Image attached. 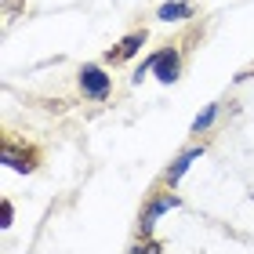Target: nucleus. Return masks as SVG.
<instances>
[{"label":"nucleus","instance_id":"1","mask_svg":"<svg viewBox=\"0 0 254 254\" xmlns=\"http://www.w3.org/2000/svg\"><path fill=\"white\" fill-rule=\"evenodd\" d=\"M109 87H113V80L102 73L98 65H84V69H80V91H84L87 98L102 102V98L109 95Z\"/></svg>","mask_w":254,"mask_h":254},{"label":"nucleus","instance_id":"2","mask_svg":"<svg viewBox=\"0 0 254 254\" xmlns=\"http://www.w3.org/2000/svg\"><path fill=\"white\" fill-rule=\"evenodd\" d=\"M153 65H156V76L164 80V84H171V80H178V51H160L156 59H153Z\"/></svg>","mask_w":254,"mask_h":254},{"label":"nucleus","instance_id":"3","mask_svg":"<svg viewBox=\"0 0 254 254\" xmlns=\"http://www.w3.org/2000/svg\"><path fill=\"white\" fill-rule=\"evenodd\" d=\"M142 44H145V33H131V37H124V40L117 44V51H109V59H113V62H124V59H131Z\"/></svg>","mask_w":254,"mask_h":254},{"label":"nucleus","instance_id":"4","mask_svg":"<svg viewBox=\"0 0 254 254\" xmlns=\"http://www.w3.org/2000/svg\"><path fill=\"white\" fill-rule=\"evenodd\" d=\"M200 153H203V149H189V153H182V156L175 160V167L167 171V178H164L167 186H175V182H178V178H182V175H186V171L192 167V160H200Z\"/></svg>","mask_w":254,"mask_h":254},{"label":"nucleus","instance_id":"5","mask_svg":"<svg viewBox=\"0 0 254 254\" xmlns=\"http://www.w3.org/2000/svg\"><path fill=\"white\" fill-rule=\"evenodd\" d=\"M171 207H178V200H175V196H160V200H156V203H153V207H149V211L142 214V233H149V229H153V222H156V218L164 214V211H171Z\"/></svg>","mask_w":254,"mask_h":254},{"label":"nucleus","instance_id":"6","mask_svg":"<svg viewBox=\"0 0 254 254\" xmlns=\"http://www.w3.org/2000/svg\"><path fill=\"white\" fill-rule=\"evenodd\" d=\"M4 164H11V167H15V171H33V164H29V156L26 153H18V149L15 145H4Z\"/></svg>","mask_w":254,"mask_h":254},{"label":"nucleus","instance_id":"7","mask_svg":"<svg viewBox=\"0 0 254 254\" xmlns=\"http://www.w3.org/2000/svg\"><path fill=\"white\" fill-rule=\"evenodd\" d=\"M214 117H218V106H207V109L200 113V117L192 120V131H196V134H200V131H207V127H211V120H214Z\"/></svg>","mask_w":254,"mask_h":254},{"label":"nucleus","instance_id":"8","mask_svg":"<svg viewBox=\"0 0 254 254\" xmlns=\"http://www.w3.org/2000/svg\"><path fill=\"white\" fill-rule=\"evenodd\" d=\"M189 4H164V7H160V18H164V22H171V18H182V15H189Z\"/></svg>","mask_w":254,"mask_h":254},{"label":"nucleus","instance_id":"9","mask_svg":"<svg viewBox=\"0 0 254 254\" xmlns=\"http://www.w3.org/2000/svg\"><path fill=\"white\" fill-rule=\"evenodd\" d=\"M156 251H160V247L153 244V240H149V244H145V247H138V254H156Z\"/></svg>","mask_w":254,"mask_h":254}]
</instances>
